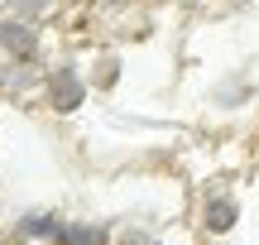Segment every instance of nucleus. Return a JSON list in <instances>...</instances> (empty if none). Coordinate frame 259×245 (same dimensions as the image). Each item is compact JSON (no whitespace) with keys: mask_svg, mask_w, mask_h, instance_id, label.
Returning a JSON list of instances; mask_svg holds the SVG:
<instances>
[{"mask_svg":"<svg viewBox=\"0 0 259 245\" xmlns=\"http://www.w3.org/2000/svg\"><path fill=\"white\" fill-rule=\"evenodd\" d=\"M58 245H115V231L106 226V221H87V217H67V226H63V240Z\"/></svg>","mask_w":259,"mask_h":245,"instance_id":"7","label":"nucleus"},{"mask_svg":"<svg viewBox=\"0 0 259 245\" xmlns=\"http://www.w3.org/2000/svg\"><path fill=\"white\" fill-rule=\"evenodd\" d=\"M0 92H5V96H38V92H44V67H38V63H5Z\"/></svg>","mask_w":259,"mask_h":245,"instance_id":"6","label":"nucleus"},{"mask_svg":"<svg viewBox=\"0 0 259 245\" xmlns=\"http://www.w3.org/2000/svg\"><path fill=\"white\" fill-rule=\"evenodd\" d=\"M226 5H254V0H226Z\"/></svg>","mask_w":259,"mask_h":245,"instance_id":"12","label":"nucleus"},{"mask_svg":"<svg viewBox=\"0 0 259 245\" xmlns=\"http://www.w3.org/2000/svg\"><path fill=\"white\" fill-rule=\"evenodd\" d=\"M0 10H5V15H19V19L44 24V19H53L58 10H63V0H0Z\"/></svg>","mask_w":259,"mask_h":245,"instance_id":"8","label":"nucleus"},{"mask_svg":"<svg viewBox=\"0 0 259 245\" xmlns=\"http://www.w3.org/2000/svg\"><path fill=\"white\" fill-rule=\"evenodd\" d=\"M240 226V197H235L226 183H211V188L197 192V231L211 240L231 236V231Z\"/></svg>","mask_w":259,"mask_h":245,"instance_id":"2","label":"nucleus"},{"mask_svg":"<svg viewBox=\"0 0 259 245\" xmlns=\"http://www.w3.org/2000/svg\"><path fill=\"white\" fill-rule=\"evenodd\" d=\"M120 77H125V63H120V53L115 48H101V53H92V63H87V82H92V92H115L120 87Z\"/></svg>","mask_w":259,"mask_h":245,"instance_id":"5","label":"nucleus"},{"mask_svg":"<svg viewBox=\"0 0 259 245\" xmlns=\"http://www.w3.org/2000/svg\"><path fill=\"white\" fill-rule=\"evenodd\" d=\"M96 10H106V15H120V10H130L135 5V0H92Z\"/></svg>","mask_w":259,"mask_h":245,"instance_id":"11","label":"nucleus"},{"mask_svg":"<svg viewBox=\"0 0 259 245\" xmlns=\"http://www.w3.org/2000/svg\"><path fill=\"white\" fill-rule=\"evenodd\" d=\"M0 245H10V240H0Z\"/></svg>","mask_w":259,"mask_h":245,"instance_id":"13","label":"nucleus"},{"mask_svg":"<svg viewBox=\"0 0 259 245\" xmlns=\"http://www.w3.org/2000/svg\"><path fill=\"white\" fill-rule=\"evenodd\" d=\"M0 58L5 63H38L44 58V29L34 19H19L0 10Z\"/></svg>","mask_w":259,"mask_h":245,"instance_id":"3","label":"nucleus"},{"mask_svg":"<svg viewBox=\"0 0 259 245\" xmlns=\"http://www.w3.org/2000/svg\"><path fill=\"white\" fill-rule=\"evenodd\" d=\"M115 245H158V231H149V226H125V231H115Z\"/></svg>","mask_w":259,"mask_h":245,"instance_id":"10","label":"nucleus"},{"mask_svg":"<svg viewBox=\"0 0 259 245\" xmlns=\"http://www.w3.org/2000/svg\"><path fill=\"white\" fill-rule=\"evenodd\" d=\"M92 96V82H87V67L72 63V58H58V63L44 67V92H38V106L48 115H77Z\"/></svg>","mask_w":259,"mask_h":245,"instance_id":"1","label":"nucleus"},{"mask_svg":"<svg viewBox=\"0 0 259 245\" xmlns=\"http://www.w3.org/2000/svg\"><path fill=\"white\" fill-rule=\"evenodd\" d=\"M211 101L221 106V111H235V106L250 101V82H245V77H226V82L211 87Z\"/></svg>","mask_w":259,"mask_h":245,"instance_id":"9","label":"nucleus"},{"mask_svg":"<svg viewBox=\"0 0 259 245\" xmlns=\"http://www.w3.org/2000/svg\"><path fill=\"white\" fill-rule=\"evenodd\" d=\"M63 226H67V217H58V212H19L15 217V236L19 240H38V245H58L63 240Z\"/></svg>","mask_w":259,"mask_h":245,"instance_id":"4","label":"nucleus"}]
</instances>
